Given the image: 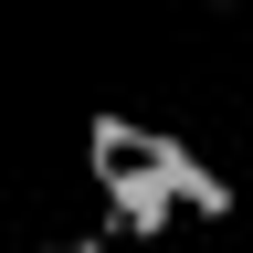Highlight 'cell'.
I'll use <instances>...</instances> for the list:
<instances>
[{
	"label": "cell",
	"instance_id": "cell-1",
	"mask_svg": "<svg viewBox=\"0 0 253 253\" xmlns=\"http://www.w3.org/2000/svg\"><path fill=\"white\" fill-rule=\"evenodd\" d=\"M84 253H126V243H106V232H84Z\"/></svg>",
	"mask_w": 253,
	"mask_h": 253
}]
</instances>
